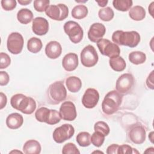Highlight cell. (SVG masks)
<instances>
[{
    "label": "cell",
    "instance_id": "6da1fadb",
    "mask_svg": "<svg viewBox=\"0 0 154 154\" xmlns=\"http://www.w3.org/2000/svg\"><path fill=\"white\" fill-rule=\"evenodd\" d=\"M11 106L23 114H31L36 108V102L31 97H27L23 94L13 95L10 99Z\"/></svg>",
    "mask_w": 154,
    "mask_h": 154
},
{
    "label": "cell",
    "instance_id": "7a4b0ae2",
    "mask_svg": "<svg viewBox=\"0 0 154 154\" xmlns=\"http://www.w3.org/2000/svg\"><path fill=\"white\" fill-rule=\"evenodd\" d=\"M112 40L116 45L130 48L136 47L140 42V35L137 31H123L117 30L113 32Z\"/></svg>",
    "mask_w": 154,
    "mask_h": 154
},
{
    "label": "cell",
    "instance_id": "3957f363",
    "mask_svg": "<svg viewBox=\"0 0 154 154\" xmlns=\"http://www.w3.org/2000/svg\"><path fill=\"white\" fill-rule=\"evenodd\" d=\"M122 97L121 94L117 91L112 90L108 92L102 103L103 112L108 115H111L117 112L122 103Z\"/></svg>",
    "mask_w": 154,
    "mask_h": 154
},
{
    "label": "cell",
    "instance_id": "277c9868",
    "mask_svg": "<svg viewBox=\"0 0 154 154\" xmlns=\"http://www.w3.org/2000/svg\"><path fill=\"white\" fill-rule=\"evenodd\" d=\"M48 91L51 103H59L65 100L67 96L66 88L61 81H56L50 85Z\"/></svg>",
    "mask_w": 154,
    "mask_h": 154
},
{
    "label": "cell",
    "instance_id": "5b68a950",
    "mask_svg": "<svg viewBox=\"0 0 154 154\" xmlns=\"http://www.w3.org/2000/svg\"><path fill=\"white\" fill-rule=\"evenodd\" d=\"M64 32L68 35L70 41L75 43H79L84 35V31L81 26L75 21H68L64 25Z\"/></svg>",
    "mask_w": 154,
    "mask_h": 154
},
{
    "label": "cell",
    "instance_id": "8992f818",
    "mask_svg": "<svg viewBox=\"0 0 154 154\" xmlns=\"http://www.w3.org/2000/svg\"><path fill=\"white\" fill-rule=\"evenodd\" d=\"M97 48L100 53L108 57L113 58L119 56L120 49L119 46L111 42L108 39L102 38L97 42Z\"/></svg>",
    "mask_w": 154,
    "mask_h": 154
},
{
    "label": "cell",
    "instance_id": "52a82bcc",
    "mask_svg": "<svg viewBox=\"0 0 154 154\" xmlns=\"http://www.w3.org/2000/svg\"><path fill=\"white\" fill-rule=\"evenodd\" d=\"M99 57L94 46L88 45L81 52V61L83 66L91 67L95 66L98 61Z\"/></svg>",
    "mask_w": 154,
    "mask_h": 154
},
{
    "label": "cell",
    "instance_id": "ba28073f",
    "mask_svg": "<svg viewBox=\"0 0 154 154\" xmlns=\"http://www.w3.org/2000/svg\"><path fill=\"white\" fill-rule=\"evenodd\" d=\"M46 14L51 19L55 20H63L69 14L68 7L63 4L51 5L45 11Z\"/></svg>",
    "mask_w": 154,
    "mask_h": 154
},
{
    "label": "cell",
    "instance_id": "9c48e42d",
    "mask_svg": "<svg viewBox=\"0 0 154 154\" xmlns=\"http://www.w3.org/2000/svg\"><path fill=\"white\" fill-rule=\"evenodd\" d=\"M23 43V38L19 32H11L7 38V49L13 54H19L22 51Z\"/></svg>",
    "mask_w": 154,
    "mask_h": 154
},
{
    "label": "cell",
    "instance_id": "30bf717a",
    "mask_svg": "<svg viewBox=\"0 0 154 154\" xmlns=\"http://www.w3.org/2000/svg\"><path fill=\"white\" fill-rule=\"evenodd\" d=\"M75 133V129L70 124H64L55 129L53 139L57 143H62L70 139Z\"/></svg>",
    "mask_w": 154,
    "mask_h": 154
},
{
    "label": "cell",
    "instance_id": "8fae6325",
    "mask_svg": "<svg viewBox=\"0 0 154 154\" xmlns=\"http://www.w3.org/2000/svg\"><path fill=\"white\" fill-rule=\"evenodd\" d=\"M134 84V76L131 73H124L117 79L116 88L119 93L126 94L131 90Z\"/></svg>",
    "mask_w": 154,
    "mask_h": 154
},
{
    "label": "cell",
    "instance_id": "7c38bea8",
    "mask_svg": "<svg viewBox=\"0 0 154 154\" xmlns=\"http://www.w3.org/2000/svg\"><path fill=\"white\" fill-rule=\"evenodd\" d=\"M99 99V94L97 90L89 88H87L82 98V103L87 108H93L96 106Z\"/></svg>",
    "mask_w": 154,
    "mask_h": 154
},
{
    "label": "cell",
    "instance_id": "4fadbf2b",
    "mask_svg": "<svg viewBox=\"0 0 154 154\" xmlns=\"http://www.w3.org/2000/svg\"><path fill=\"white\" fill-rule=\"evenodd\" d=\"M59 112L61 119L66 121H73L77 116L75 105L70 101L63 102L60 108Z\"/></svg>",
    "mask_w": 154,
    "mask_h": 154
},
{
    "label": "cell",
    "instance_id": "5bb4252c",
    "mask_svg": "<svg viewBox=\"0 0 154 154\" xmlns=\"http://www.w3.org/2000/svg\"><path fill=\"white\" fill-rule=\"evenodd\" d=\"M106 32L105 26L100 23H93L88 30V37L90 41L97 43V41L102 39Z\"/></svg>",
    "mask_w": 154,
    "mask_h": 154
},
{
    "label": "cell",
    "instance_id": "9a60e30c",
    "mask_svg": "<svg viewBox=\"0 0 154 154\" xmlns=\"http://www.w3.org/2000/svg\"><path fill=\"white\" fill-rule=\"evenodd\" d=\"M129 138L135 144H141L143 143L146 140V131L144 128L140 125L132 127L129 132Z\"/></svg>",
    "mask_w": 154,
    "mask_h": 154
},
{
    "label": "cell",
    "instance_id": "2e32d148",
    "mask_svg": "<svg viewBox=\"0 0 154 154\" xmlns=\"http://www.w3.org/2000/svg\"><path fill=\"white\" fill-rule=\"evenodd\" d=\"M32 29L34 33L36 35H45L48 32L49 23L45 18L37 17L33 19Z\"/></svg>",
    "mask_w": 154,
    "mask_h": 154
},
{
    "label": "cell",
    "instance_id": "e0dca14e",
    "mask_svg": "<svg viewBox=\"0 0 154 154\" xmlns=\"http://www.w3.org/2000/svg\"><path fill=\"white\" fill-rule=\"evenodd\" d=\"M62 52V48L59 42L51 41L46 46L45 54L51 59H56L60 56Z\"/></svg>",
    "mask_w": 154,
    "mask_h": 154
},
{
    "label": "cell",
    "instance_id": "ac0fdd59",
    "mask_svg": "<svg viewBox=\"0 0 154 154\" xmlns=\"http://www.w3.org/2000/svg\"><path fill=\"white\" fill-rule=\"evenodd\" d=\"M63 67L67 72H71L76 69L78 66V55L75 53L66 54L62 61Z\"/></svg>",
    "mask_w": 154,
    "mask_h": 154
},
{
    "label": "cell",
    "instance_id": "d6986e66",
    "mask_svg": "<svg viewBox=\"0 0 154 154\" xmlns=\"http://www.w3.org/2000/svg\"><path fill=\"white\" fill-rule=\"evenodd\" d=\"M23 123L22 116L19 113L14 112L10 114L6 119V125L11 129H17L19 128Z\"/></svg>",
    "mask_w": 154,
    "mask_h": 154
},
{
    "label": "cell",
    "instance_id": "ffe728a7",
    "mask_svg": "<svg viewBox=\"0 0 154 154\" xmlns=\"http://www.w3.org/2000/svg\"><path fill=\"white\" fill-rule=\"evenodd\" d=\"M40 143L35 140H29L25 142L23 146V151L25 154H38L41 152Z\"/></svg>",
    "mask_w": 154,
    "mask_h": 154
},
{
    "label": "cell",
    "instance_id": "44dd1931",
    "mask_svg": "<svg viewBox=\"0 0 154 154\" xmlns=\"http://www.w3.org/2000/svg\"><path fill=\"white\" fill-rule=\"evenodd\" d=\"M66 86L69 91L72 93H76L79 91L82 87V82L81 79L76 76H69L66 79Z\"/></svg>",
    "mask_w": 154,
    "mask_h": 154
},
{
    "label": "cell",
    "instance_id": "7402d4cb",
    "mask_svg": "<svg viewBox=\"0 0 154 154\" xmlns=\"http://www.w3.org/2000/svg\"><path fill=\"white\" fill-rule=\"evenodd\" d=\"M129 16L134 20H142L146 17V11L143 7L136 5L130 9L129 11Z\"/></svg>",
    "mask_w": 154,
    "mask_h": 154
},
{
    "label": "cell",
    "instance_id": "603a6c76",
    "mask_svg": "<svg viewBox=\"0 0 154 154\" xmlns=\"http://www.w3.org/2000/svg\"><path fill=\"white\" fill-rule=\"evenodd\" d=\"M109 63L111 69L116 72L124 70L126 66L125 60L120 56L111 58L109 60Z\"/></svg>",
    "mask_w": 154,
    "mask_h": 154
},
{
    "label": "cell",
    "instance_id": "cb8c5ba5",
    "mask_svg": "<svg viewBox=\"0 0 154 154\" xmlns=\"http://www.w3.org/2000/svg\"><path fill=\"white\" fill-rule=\"evenodd\" d=\"M17 18L20 23L28 24L32 20L33 14L32 12L28 8H22L17 12Z\"/></svg>",
    "mask_w": 154,
    "mask_h": 154
},
{
    "label": "cell",
    "instance_id": "d4e9b609",
    "mask_svg": "<svg viewBox=\"0 0 154 154\" xmlns=\"http://www.w3.org/2000/svg\"><path fill=\"white\" fill-rule=\"evenodd\" d=\"M43 44L41 40L37 37H32L29 38L27 43L28 50L34 54L40 52L42 48Z\"/></svg>",
    "mask_w": 154,
    "mask_h": 154
},
{
    "label": "cell",
    "instance_id": "484cf974",
    "mask_svg": "<svg viewBox=\"0 0 154 154\" xmlns=\"http://www.w3.org/2000/svg\"><path fill=\"white\" fill-rule=\"evenodd\" d=\"M129 60L134 64H141L146 61V55L141 51H133L129 54Z\"/></svg>",
    "mask_w": 154,
    "mask_h": 154
},
{
    "label": "cell",
    "instance_id": "4316f807",
    "mask_svg": "<svg viewBox=\"0 0 154 154\" xmlns=\"http://www.w3.org/2000/svg\"><path fill=\"white\" fill-rule=\"evenodd\" d=\"M88 8L84 5H78L74 7L72 10V16L77 19H82L87 16Z\"/></svg>",
    "mask_w": 154,
    "mask_h": 154
},
{
    "label": "cell",
    "instance_id": "83f0119b",
    "mask_svg": "<svg viewBox=\"0 0 154 154\" xmlns=\"http://www.w3.org/2000/svg\"><path fill=\"white\" fill-rule=\"evenodd\" d=\"M51 109L46 107H40L38 108L35 113V119L40 122L48 123L49 115H50Z\"/></svg>",
    "mask_w": 154,
    "mask_h": 154
},
{
    "label": "cell",
    "instance_id": "f1b7e54d",
    "mask_svg": "<svg viewBox=\"0 0 154 154\" xmlns=\"http://www.w3.org/2000/svg\"><path fill=\"white\" fill-rule=\"evenodd\" d=\"M114 7L122 11H126L130 9L132 5V1L131 0H114L112 1Z\"/></svg>",
    "mask_w": 154,
    "mask_h": 154
},
{
    "label": "cell",
    "instance_id": "f546056e",
    "mask_svg": "<svg viewBox=\"0 0 154 154\" xmlns=\"http://www.w3.org/2000/svg\"><path fill=\"white\" fill-rule=\"evenodd\" d=\"M76 142L81 147H87L91 144V135L87 132H81L76 136Z\"/></svg>",
    "mask_w": 154,
    "mask_h": 154
},
{
    "label": "cell",
    "instance_id": "4dcf8cb0",
    "mask_svg": "<svg viewBox=\"0 0 154 154\" xmlns=\"http://www.w3.org/2000/svg\"><path fill=\"white\" fill-rule=\"evenodd\" d=\"M98 15L99 18L102 20L108 22L113 19L114 13L111 8L107 7L104 8H102L99 10L98 12Z\"/></svg>",
    "mask_w": 154,
    "mask_h": 154
},
{
    "label": "cell",
    "instance_id": "1f68e13d",
    "mask_svg": "<svg viewBox=\"0 0 154 154\" xmlns=\"http://www.w3.org/2000/svg\"><path fill=\"white\" fill-rule=\"evenodd\" d=\"M105 137L102 133L95 131L91 137V143L96 147H100L104 142Z\"/></svg>",
    "mask_w": 154,
    "mask_h": 154
},
{
    "label": "cell",
    "instance_id": "d6a6232c",
    "mask_svg": "<svg viewBox=\"0 0 154 154\" xmlns=\"http://www.w3.org/2000/svg\"><path fill=\"white\" fill-rule=\"evenodd\" d=\"M94 131L99 132L103 134L105 136H106L109 133V128L108 124L103 121H99L96 122L94 126Z\"/></svg>",
    "mask_w": 154,
    "mask_h": 154
},
{
    "label": "cell",
    "instance_id": "836d02e7",
    "mask_svg": "<svg viewBox=\"0 0 154 154\" xmlns=\"http://www.w3.org/2000/svg\"><path fill=\"white\" fill-rule=\"evenodd\" d=\"M50 1L49 0H35L34 1V9L38 12L45 11L49 6Z\"/></svg>",
    "mask_w": 154,
    "mask_h": 154
},
{
    "label": "cell",
    "instance_id": "e575fe53",
    "mask_svg": "<svg viewBox=\"0 0 154 154\" xmlns=\"http://www.w3.org/2000/svg\"><path fill=\"white\" fill-rule=\"evenodd\" d=\"M62 153L63 154H77L80 153V152L79 151L77 147L72 143H69L66 144L62 149Z\"/></svg>",
    "mask_w": 154,
    "mask_h": 154
},
{
    "label": "cell",
    "instance_id": "d590c367",
    "mask_svg": "<svg viewBox=\"0 0 154 154\" xmlns=\"http://www.w3.org/2000/svg\"><path fill=\"white\" fill-rule=\"evenodd\" d=\"M61 117L60 112L55 109H51L50 115L47 124L48 125H55L60 122Z\"/></svg>",
    "mask_w": 154,
    "mask_h": 154
},
{
    "label": "cell",
    "instance_id": "8d00e7d4",
    "mask_svg": "<svg viewBox=\"0 0 154 154\" xmlns=\"http://www.w3.org/2000/svg\"><path fill=\"white\" fill-rule=\"evenodd\" d=\"M11 63V59L8 54L4 52L0 54V69H3L7 68Z\"/></svg>",
    "mask_w": 154,
    "mask_h": 154
},
{
    "label": "cell",
    "instance_id": "74e56055",
    "mask_svg": "<svg viewBox=\"0 0 154 154\" xmlns=\"http://www.w3.org/2000/svg\"><path fill=\"white\" fill-rule=\"evenodd\" d=\"M138 153V152L135 149L132 148L128 144H122L119 146L118 149L117 153L119 154H125V153Z\"/></svg>",
    "mask_w": 154,
    "mask_h": 154
},
{
    "label": "cell",
    "instance_id": "f35d334b",
    "mask_svg": "<svg viewBox=\"0 0 154 154\" xmlns=\"http://www.w3.org/2000/svg\"><path fill=\"white\" fill-rule=\"evenodd\" d=\"M1 4L2 7L6 11L12 10L16 7V1L15 0H2Z\"/></svg>",
    "mask_w": 154,
    "mask_h": 154
},
{
    "label": "cell",
    "instance_id": "ab89813d",
    "mask_svg": "<svg viewBox=\"0 0 154 154\" xmlns=\"http://www.w3.org/2000/svg\"><path fill=\"white\" fill-rule=\"evenodd\" d=\"M9 82V75L4 71L0 72V85L1 86L6 85Z\"/></svg>",
    "mask_w": 154,
    "mask_h": 154
},
{
    "label": "cell",
    "instance_id": "60d3db41",
    "mask_svg": "<svg viewBox=\"0 0 154 154\" xmlns=\"http://www.w3.org/2000/svg\"><path fill=\"white\" fill-rule=\"evenodd\" d=\"M119 146L116 144H112L109 146L106 149V153L108 154H116L117 153Z\"/></svg>",
    "mask_w": 154,
    "mask_h": 154
},
{
    "label": "cell",
    "instance_id": "b9f144b4",
    "mask_svg": "<svg viewBox=\"0 0 154 154\" xmlns=\"http://www.w3.org/2000/svg\"><path fill=\"white\" fill-rule=\"evenodd\" d=\"M146 85L150 89L153 90L154 88L153 86V70L151 72L149 76L146 79Z\"/></svg>",
    "mask_w": 154,
    "mask_h": 154
},
{
    "label": "cell",
    "instance_id": "7bdbcfd3",
    "mask_svg": "<svg viewBox=\"0 0 154 154\" xmlns=\"http://www.w3.org/2000/svg\"><path fill=\"white\" fill-rule=\"evenodd\" d=\"M0 99H1V102H0V109H2L3 108H4L7 104V99L5 96L2 92L0 93Z\"/></svg>",
    "mask_w": 154,
    "mask_h": 154
},
{
    "label": "cell",
    "instance_id": "ee69618b",
    "mask_svg": "<svg viewBox=\"0 0 154 154\" xmlns=\"http://www.w3.org/2000/svg\"><path fill=\"white\" fill-rule=\"evenodd\" d=\"M32 2L31 0H19L18 2L22 5H26Z\"/></svg>",
    "mask_w": 154,
    "mask_h": 154
},
{
    "label": "cell",
    "instance_id": "f6af8a7d",
    "mask_svg": "<svg viewBox=\"0 0 154 154\" xmlns=\"http://www.w3.org/2000/svg\"><path fill=\"white\" fill-rule=\"evenodd\" d=\"M96 2L98 4L99 6L100 7H105L107 3H108V1H96Z\"/></svg>",
    "mask_w": 154,
    "mask_h": 154
},
{
    "label": "cell",
    "instance_id": "bcb514c9",
    "mask_svg": "<svg viewBox=\"0 0 154 154\" xmlns=\"http://www.w3.org/2000/svg\"><path fill=\"white\" fill-rule=\"evenodd\" d=\"M153 4H154V2H152L150 5L149 6V11L150 14V15L153 17Z\"/></svg>",
    "mask_w": 154,
    "mask_h": 154
},
{
    "label": "cell",
    "instance_id": "7dc6e473",
    "mask_svg": "<svg viewBox=\"0 0 154 154\" xmlns=\"http://www.w3.org/2000/svg\"><path fill=\"white\" fill-rule=\"evenodd\" d=\"M153 132H151L150 133V134L149 135V138H150V141H151V142L152 143H153Z\"/></svg>",
    "mask_w": 154,
    "mask_h": 154
},
{
    "label": "cell",
    "instance_id": "c3c4849f",
    "mask_svg": "<svg viewBox=\"0 0 154 154\" xmlns=\"http://www.w3.org/2000/svg\"><path fill=\"white\" fill-rule=\"evenodd\" d=\"M10 153H22V152H20V151H17V150H13V151H11V152H10Z\"/></svg>",
    "mask_w": 154,
    "mask_h": 154
}]
</instances>
